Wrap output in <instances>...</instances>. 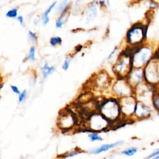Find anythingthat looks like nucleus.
Returning <instances> with one entry per match:
<instances>
[{"label": "nucleus", "instance_id": "obj_1", "mask_svg": "<svg viewBox=\"0 0 159 159\" xmlns=\"http://www.w3.org/2000/svg\"><path fill=\"white\" fill-rule=\"evenodd\" d=\"M98 111L104 116L111 124L112 127L114 124H124L128 120L122 117L118 99H104L98 102Z\"/></svg>", "mask_w": 159, "mask_h": 159}, {"label": "nucleus", "instance_id": "obj_2", "mask_svg": "<svg viewBox=\"0 0 159 159\" xmlns=\"http://www.w3.org/2000/svg\"><path fill=\"white\" fill-rule=\"evenodd\" d=\"M132 54L134 67L143 68L155 55L157 46L145 42L137 47L127 48Z\"/></svg>", "mask_w": 159, "mask_h": 159}, {"label": "nucleus", "instance_id": "obj_3", "mask_svg": "<svg viewBox=\"0 0 159 159\" xmlns=\"http://www.w3.org/2000/svg\"><path fill=\"white\" fill-rule=\"evenodd\" d=\"M147 25L142 22L133 24L126 34V42L130 47H137L147 42Z\"/></svg>", "mask_w": 159, "mask_h": 159}, {"label": "nucleus", "instance_id": "obj_4", "mask_svg": "<svg viewBox=\"0 0 159 159\" xmlns=\"http://www.w3.org/2000/svg\"><path fill=\"white\" fill-rule=\"evenodd\" d=\"M133 68L132 54L127 48L119 54L113 65V71L118 78L125 79Z\"/></svg>", "mask_w": 159, "mask_h": 159}, {"label": "nucleus", "instance_id": "obj_5", "mask_svg": "<svg viewBox=\"0 0 159 159\" xmlns=\"http://www.w3.org/2000/svg\"><path fill=\"white\" fill-rule=\"evenodd\" d=\"M84 124L86 129L94 132L104 131L112 127L111 122L98 111L91 114Z\"/></svg>", "mask_w": 159, "mask_h": 159}, {"label": "nucleus", "instance_id": "obj_6", "mask_svg": "<svg viewBox=\"0 0 159 159\" xmlns=\"http://www.w3.org/2000/svg\"><path fill=\"white\" fill-rule=\"evenodd\" d=\"M145 82L157 88L159 86V58L154 57L143 68Z\"/></svg>", "mask_w": 159, "mask_h": 159}, {"label": "nucleus", "instance_id": "obj_7", "mask_svg": "<svg viewBox=\"0 0 159 159\" xmlns=\"http://www.w3.org/2000/svg\"><path fill=\"white\" fill-rule=\"evenodd\" d=\"M79 124V119L75 113L71 109H64L58 116L57 125L58 127L64 131L73 129Z\"/></svg>", "mask_w": 159, "mask_h": 159}, {"label": "nucleus", "instance_id": "obj_8", "mask_svg": "<svg viewBox=\"0 0 159 159\" xmlns=\"http://www.w3.org/2000/svg\"><path fill=\"white\" fill-rule=\"evenodd\" d=\"M134 95L137 101L152 106V99L155 88L143 81L134 88Z\"/></svg>", "mask_w": 159, "mask_h": 159}, {"label": "nucleus", "instance_id": "obj_9", "mask_svg": "<svg viewBox=\"0 0 159 159\" xmlns=\"http://www.w3.org/2000/svg\"><path fill=\"white\" fill-rule=\"evenodd\" d=\"M122 117L126 120H132L137 103V99L134 95L118 98Z\"/></svg>", "mask_w": 159, "mask_h": 159}, {"label": "nucleus", "instance_id": "obj_10", "mask_svg": "<svg viewBox=\"0 0 159 159\" xmlns=\"http://www.w3.org/2000/svg\"><path fill=\"white\" fill-rule=\"evenodd\" d=\"M112 90L118 98L134 95V89L126 79L118 78L114 83Z\"/></svg>", "mask_w": 159, "mask_h": 159}, {"label": "nucleus", "instance_id": "obj_11", "mask_svg": "<svg viewBox=\"0 0 159 159\" xmlns=\"http://www.w3.org/2000/svg\"><path fill=\"white\" fill-rule=\"evenodd\" d=\"M153 109L152 106L142 102L137 101L135 108V111L133 116V120H143L151 117Z\"/></svg>", "mask_w": 159, "mask_h": 159}, {"label": "nucleus", "instance_id": "obj_12", "mask_svg": "<svg viewBox=\"0 0 159 159\" xmlns=\"http://www.w3.org/2000/svg\"><path fill=\"white\" fill-rule=\"evenodd\" d=\"M125 79L134 88L140 83L145 81L143 68L134 67Z\"/></svg>", "mask_w": 159, "mask_h": 159}, {"label": "nucleus", "instance_id": "obj_13", "mask_svg": "<svg viewBox=\"0 0 159 159\" xmlns=\"http://www.w3.org/2000/svg\"><path fill=\"white\" fill-rule=\"evenodd\" d=\"M124 141L122 140H120V141H117L115 143H108V144H104L102 146H101L99 148H97L96 149H94L91 151H90L91 153L93 154H99L100 153L104 152H106L112 148H114L118 145H122Z\"/></svg>", "mask_w": 159, "mask_h": 159}, {"label": "nucleus", "instance_id": "obj_14", "mask_svg": "<svg viewBox=\"0 0 159 159\" xmlns=\"http://www.w3.org/2000/svg\"><path fill=\"white\" fill-rule=\"evenodd\" d=\"M85 17L86 23H89L92 21L97 15V7L95 4H91L89 5L85 10Z\"/></svg>", "mask_w": 159, "mask_h": 159}, {"label": "nucleus", "instance_id": "obj_15", "mask_svg": "<svg viewBox=\"0 0 159 159\" xmlns=\"http://www.w3.org/2000/svg\"><path fill=\"white\" fill-rule=\"evenodd\" d=\"M96 83L100 88L106 87L109 83V78L107 74L105 71L100 73L97 76Z\"/></svg>", "mask_w": 159, "mask_h": 159}, {"label": "nucleus", "instance_id": "obj_16", "mask_svg": "<svg viewBox=\"0 0 159 159\" xmlns=\"http://www.w3.org/2000/svg\"><path fill=\"white\" fill-rule=\"evenodd\" d=\"M152 106L157 114H159V88H155L152 99Z\"/></svg>", "mask_w": 159, "mask_h": 159}, {"label": "nucleus", "instance_id": "obj_17", "mask_svg": "<svg viewBox=\"0 0 159 159\" xmlns=\"http://www.w3.org/2000/svg\"><path fill=\"white\" fill-rule=\"evenodd\" d=\"M56 4H57V1L53 2L52 4H50V6H49L48 7V8L45 11V12L42 14V22H43V25H46L48 23V22H49L48 15L50 13V12L52 11V10L53 9V7H55Z\"/></svg>", "mask_w": 159, "mask_h": 159}, {"label": "nucleus", "instance_id": "obj_18", "mask_svg": "<svg viewBox=\"0 0 159 159\" xmlns=\"http://www.w3.org/2000/svg\"><path fill=\"white\" fill-rule=\"evenodd\" d=\"M55 68L53 66H50L47 63H45L43 66L40 68L41 71H42V75L43 76V79H45L49 75L52 74L53 71L55 70Z\"/></svg>", "mask_w": 159, "mask_h": 159}, {"label": "nucleus", "instance_id": "obj_19", "mask_svg": "<svg viewBox=\"0 0 159 159\" xmlns=\"http://www.w3.org/2000/svg\"><path fill=\"white\" fill-rule=\"evenodd\" d=\"M69 0H63L57 7V12L58 13H62L65 11L67 10L69 7Z\"/></svg>", "mask_w": 159, "mask_h": 159}, {"label": "nucleus", "instance_id": "obj_20", "mask_svg": "<svg viewBox=\"0 0 159 159\" xmlns=\"http://www.w3.org/2000/svg\"><path fill=\"white\" fill-rule=\"evenodd\" d=\"M66 11H65L64 12H63L61 15L59 16V17L57 19L56 23H55V26L57 28H61V27L63 26V25L64 24L65 20V17H66Z\"/></svg>", "mask_w": 159, "mask_h": 159}, {"label": "nucleus", "instance_id": "obj_21", "mask_svg": "<svg viewBox=\"0 0 159 159\" xmlns=\"http://www.w3.org/2000/svg\"><path fill=\"white\" fill-rule=\"evenodd\" d=\"M138 151V149L137 147H132L128 148H126L125 150L122 151V154L126 155V156H129V157H131L134 155Z\"/></svg>", "mask_w": 159, "mask_h": 159}, {"label": "nucleus", "instance_id": "obj_22", "mask_svg": "<svg viewBox=\"0 0 159 159\" xmlns=\"http://www.w3.org/2000/svg\"><path fill=\"white\" fill-rule=\"evenodd\" d=\"M148 8L151 11L155 10L159 7V3L155 0H145Z\"/></svg>", "mask_w": 159, "mask_h": 159}, {"label": "nucleus", "instance_id": "obj_23", "mask_svg": "<svg viewBox=\"0 0 159 159\" xmlns=\"http://www.w3.org/2000/svg\"><path fill=\"white\" fill-rule=\"evenodd\" d=\"M62 42V39L60 37L55 36L52 37L50 39V43L52 47H56L58 45H60Z\"/></svg>", "mask_w": 159, "mask_h": 159}, {"label": "nucleus", "instance_id": "obj_24", "mask_svg": "<svg viewBox=\"0 0 159 159\" xmlns=\"http://www.w3.org/2000/svg\"><path fill=\"white\" fill-rule=\"evenodd\" d=\"M88 137L91 142H96V141H101L102 140V137L97 133L94 132H92L91 133L88 134Z\"/></svg>", "mask_w": 159, "mask_h": 159}, {"label": "nucleus", "instance_id": "obj_25", "mask_svg": "<svg viewBox=\"0 0 159 159\" xmlns=\"http://www.w3.org/2000/svg\"><path fill=\"white\" fill-rule=\"evenodd\" d=\"M18 13V10L17 8H13L11 10H9L6 14V16L8 18H15L17 17Z\"/></svg>", "mask_w": 159, "mask_h": 159}, {"label": "nucleus", "instance_id": "obj_26", "mask_svg": "<svg viewBox=\"0 0 159 159\" xmlns=\"http://www.w3.org/2000/svg\"><path fill=\"white\" fill-rule=\"evenodd\" d=\"M28 59L32 61H35V48L32 46L30 47L28 53Z\"/></svg>", "mask_w": 159, "mask_h": 159}, {"label": "nucleus", "instance_id": "obj_27", "mask_svg": "<svg viewBox=\"0 0 159 159\" xmlns=\"http://www.w3.org/2000/svg\"><path fill=\"white\" fill-rule=\"evenodd\" d=\"M71 60H72V57L71 56L66 57L62 65V69L64 70H67L69 68V66L71 63Z\"/></svg>", "mask_w": 159, "mask_h": 159}, {"label": "nucleus", "instance_id": "obj_28", "mask_svg": "<svg viewBox=\"0 0 159 159\" xmlns=\"http://www.w3.org/2000/svg\"><path fill=\"white\" fill-rule=\"evenodd\" d=\"M78 151H77L76 150H72V151H70V152H68L66 153H64L61 157L63 158H66V157H73V156H75L76 155H77L78 153Z\"/></svg>", "mask_w": 159, "mask_h": 159}, {"label": "nucleus", "instance_id": "obj_29", "mask_svg": "<svg viewBox=\"0 0 159 159\" xmlns=\"http://www.w3.org/2000/svg\"><path fill=\"white\" fill-rule=\"evenodd\" d=\"M27 96V91L25 89L23 91H22L20 93V94L19 95V98H18V101L19 103L23 102L24 101V99H25Z\"/></svg>", "mask_w": 159, "mask_h": 159}, {"label": "nucleus", "instance_id": "obj_30", "mask_svg": "<svg viewBox=\"0 0 159 159\" xmlns=\"http://www.w3.org/2000/svg\"><path fill=\"white\" fill-rule=\"evenodd\" d=\"M28 37H29V40H30L31 42H35V41H36V39H37L36 34L34 33V32H33L32 31H31V30H29V31Z\"/></svg>", "mask_w": 159, "mask_h": 159}, {"label": "nucleus", "instance_id": "obj_31", "mask_svg": "<svg viewBox=\"0 0 159 159\" xmlns=\"http://www.w3.org/2000/svg\"><path fill=\"white\" fill-rule=\"evenodd\" d=\"M158 155H159V148H157L155 151H153L152 153L149 154L147 157L146 159H153L155 157H157Z\"/></svg>", "mask_w": 159, "mask_h": 159}, {"label": "nucleus", "instance_id": "obj_32", "mask_svg": "<svg viewBox=\"0 0 159 159\" xmlns=\"http://www.w3.org/2000/svg\"><path fill=\"white\" fill-rule=\"evenodd\" d=\"M11 90L15 94H19V95L20 94V93H21V92H20L19 88L16 86H15V85H11Z\"/></svg>", "mask_w": 159, "mask_h": 159}, {"label": "nucleus", "instance_id": "obj_33", "mask_svg": "<svg viewBox=\"0 0 159 159\" xmlns=\"http://www.w3.org/2000/svg\"><path fill=\"white\" fill-rule=\"evenodd\" d=\"M17 20H18V22L20 23V25H23L24 24V17L22 16H19L17 17Z\"/></svg>", "mask_w": 159, "mask_h": 159}, {"label": "nucleus", "instance_id": "obj_34", "mask_svg": "<svg viewBox=\"0 0 159 159\" xmlns=\"http://www.w3.org/2000/svg\"><path fill=\"white\" fill-rule=\"evenodd\" d=\"M155 55L159 58V45L157 46V51H156Z\"/></svg>", "mask_w": 159, "mask_h": 159}, {"label": "nucleus", "instance_id": "obj_35", "mask_svg": "<svg viewBox=\"0 0 159 159\" xmlns=\"http://www.w3.org/2000/svg\"><path fill=\"white\" fill-rule=\"evenodd\" d=\"M34 22V24H37L39 22V20L37 19H35Z\"/></svg>", "mask_w": 159, "mask_h": 159}, {"label": "nucleus", "instance_id": "obj_36", "mask_svg": "<svg viewBox=\"0 0 159 159\" xmlns=\"http://www.w3.org/2000/svg\"><path fill=\"white\" fill-rule=\"evenodd\" d=\"M93 3H98L99 2V0H93Z\"/></svg>", "mask_w": 159, "mask_h": 159}, {"label": "nucleus", "instance_id": "obj_37", "mask_svg": "<svg viewBox=\"0 0 159 159\" xmlns=\"http://www.w3.org/2000/svg\"><path fill=\"white\" fill-rule=\"evenodd\" d=\"M153 159H159V155H157V157H155Z\"/></svg>", "mask_w": 159, "mask_h": 159}, {"label": "nucleus", "instance_id": "obj_38", "mask_svg": "<svg viewBox=\"0 0 159 159\" xmlns=\"http://www.w3.org/2000/svg\"><path fill=\"white\" fill-rule=\"evenodd\" d=\"M155 1H157V2H158V3H159V0H155Z\"/></svg>", "mask_w": 159, "mask_h": 159}, {"label": "nucleus", "instance_id": "obj_39", "mask_svg": "<svg viewBox=\"0 0 159 159\" xmlns=\"http://www.w3.org/2000/svg\"><path fill=\"white\" fill-rule=\"evenodd\" d=\"M137 1H145V0H137Z\"/></svg>", "mask_w": 159, "mask_h": 159}, {"label": "nucleus", "instance_id": "obj_40", "mask_svg": "<svg viewBox=\"0 0 159 159\" xmlns=\"http://www.w3.org/2000/svg\"><path fill=\"white\" fill-rule=\"evenodd\" d=\"M158 88H159V86H158Z\"/></svg>", "mask_w": 159, "mask_h": 159}]
</instances>
